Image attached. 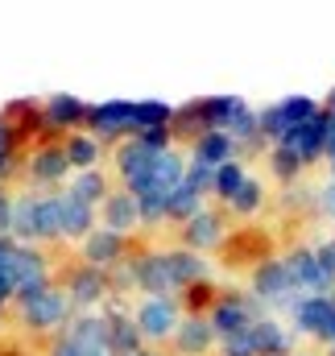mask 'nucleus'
Instances as JSON below:
<instances>
[{"label": "nucleus", "instance_id": "1", "mask_svg": "<svg viewBox=\"0 0 335 356\" xmlns=\"http://www.w3.org/2000/svg\"><path fill=\"white\" fill-rule=\"evenodd\" d=\"M54 282H58V269L46 249L21 245L17 236H0V302L4 307L29 302L33 294L50 290Z\"/></svg>", "mask_w": 335, "mask_h": 356}, {"label": "nucleus", "instance_id": "2", "mask_svg": "<svg viewBox=\"0 0 335 356\" xmlns=\"http://www.w3.org/2000/svg\"><path fill=\"white\" fill-rule=\"evenodd\" d=\"M21 245H63V216H58V191H21L13 199V232Z\"/></svg>", "mask_w": 335, "mask_h": 356}, {"label": "nucleus", "instance_id": "3", "mask_svg": "<svg viewBox=\"0 0 335 356\" xmlns=\"http://www.w3.org/2000/svg\"><path fill=\"white\" fill-rule=\"evenodd\" d=\"M240 95H195V99H186V104H178L174 108V137H178V145H186V141H195L199 133H211V129H220V133H228V124H232V116L240 112Z\"/></svg>", "mask_w": 335, "mask_h": 356}, {"label": "nucleus", "instance_id": "4", "mask_svg": "<svg viewBox=\"0 0 335 356\" xmlns=\"http://www.w3.org/2000/svg\"><path fill=\"white\" fill-rule=\"evenodd\" d=\"M13 315H17V323H21V332H25V336H33V340H54V336L71 323L75 307H71L67 290L54 282L50 290L33 294L29 302H17V307H13Z\"/></svg>", "mask_w": 335, "mask_h": 356}, {"label": "nucleus", "instance_id": "5", "mask_svg": "<svg viewBox=\"0 0 335 356\" xmlns=\"http://www.w3.org/2000/svg\"><path fill=\"white\" fill-rule=\"evenodd\" d=\"M71 162H67V149H63V137H46L38 145L25 149L21 158V178L29 191H63L71 182Z\"/></svg>", "mask_w": 335, "mask_h": 356}, {"label": "nucleus", "instance_id": "6", "mask_svg": "<svg viewBox=\"0 0 335 356\" xmlns=\"http://www.w3.org/2000/svg\"><path fill=\"white\" fill-rule=\"evenodd\" d=\"M290 332L294 336H307L315 344H335V290L332 294H298L290 307Z\"/></svg>", "mask_w": 335, "mask_h": 356}, {"label": "nucleus", "instance_id": "7", "mask_svg": "<svg viewBox=\"0 0 335 356\" xmlns=\"http://www.w3.org/2000/svg\"><path fill=\"white\" fill-rule=\"evenodd\" d=\"M265 315H269V307L256 302L249 290H240V286H220V298H215L211 311H207V319H211V327H215L220 340H228V336L252 327V323L265 319Z\"/></svg>", "mask_w": 335, "mask_h": 356}, {"label": "nucleus", "instance_id": "8", "mask_svg": "<svg viewBox=\"0 0 335 356\" xmlns=\"http://www.w3.org/2000/svg\"><path fill=\"white\" fill-rule=\"evenodd\" d=\"M232 236V216L220 207V203H207L203 211H195L186 224H178V245L190 249V253H220Z\"/></svg>", "mask_w": 335, "mask_h": 356}, {"label": "nucleus", "instance_id": "9", "mask_svg": "<svg viewBox=\"0 0 335 356\" xmlns=\"http://www.w3.org/2000/svg\"><path fill=\"white\" fill-rule=\"evenodd\" d=\"M133 319H137V332L145 336V344H154V348L170 344L174 327L182 323L178 294H141L133 302Z\"/></svg>", "mask_w": 335, "mask_h": 356}, {"label": "nucleus", "instance_id": "10", "mask_svg": "<svg viewBox=\"0 0 335 356\" xmlns=\"http://www.w3.org/2000/svg\"><path fill=\"white\" fill-rule=\"evenodd\" d=\"M249 294L256 302H265L269 311H286L298 298V286H294L281 253H273V257H265V261H256L249 269Z\"/></svg>", "mask_w": 335, "mask_h": 356}, {"label": "nucleus", "instance_id": "11", "mask_svg": "<svg viewBox=\"0 0 335 356\" xmlns=\"http://www.w3.org/2000/svg\"><path fill=\"white\" fill-rule=\"evenodd\" d=\"M319 108H323V104H319L315 95H281V99H273V104L256 108V120H261V137H265L269 145H277L286 133H294L298 124H307V120H311Z\"/></svg>", "mask_w": 335, "mask_h": 356}, {"label": "nucleus", "instance_id": "12", "mask_svg": "<svg viewBox=\"0 0 335 356\" xmlns=\"http://www.w3.org/2000/svg\"><path fill=\"white\" fill-rule=\"evenodd\" d=\"M99 319H104V356H137L145 348V336L137 332V319H133V307L120 302V298H108L99 307Z\"/></svg>", "mask_w": 335, "mask_h": 356}, {"label": "nucleus", "instance_id": "13", "mask_svg": "<svg viewBox=\"0 0 335 356\" xmlns=\"http://www.w3.org/2000/svg\"><path fill=\"white\" fill-rule=\"evenodd\" d=\"M58 286L67 290L75 311H99L108 302V269H95L87 261H67L58 269Z\"/></svg>", "mask_w": 335, "mask_h": 356}, {"label": "nucleus", "instance_id": "14", "mask_svg": "<svg viewBox=\"0 0 335 356\" xmlns=\"http://www.w3.org/2000/svg\"><path fill=\"white\" fill-rule=\"evenodd\" d=\"M87 133H95L104 145H120L129 137H137V120H133V99H99L87 108Z\"/></svg>", "mask_w": 335, "mask_h": 356}, {"label": "nucleus", "instance_id": "15", "mask_svg": "<svg viewBox=\"0 0 335 356\" xmlns=\"http://www.w3.org/2000/svg\"><path fill=\"white\" fill-rule=\"evenodd\" d=\"M129 269H133V282H137V298H141V294H174L166 249L137 245V249L129 253Z\"/></svg>", "mask_w": 335, "mask_h": 356}, {"label": "nucleus", "instance_id": "16", "mask_svg": "<svg viewBox=\"0 0 335 356\" xmlns=\"http://www.w3.org/2000/svg\"><path fill=\"white\" fill-rule=\"evenodd\" d=\"M137 245H133V236H124V232H112V228H95L91 236H87L83 245H79V261L95 269H116L120 261H129V253H133Z\"/></svg>", "mask_w": 335, "mask_h": 356}, {"label": "nucleus", "instance_id": "17", "mask_svg": "<svg viewBox=\"0 0 335 356\" xmlns=\"http://www.w3.org/2000/svg\"><path fill=\"white\" fill-rule=\"evenodd\" d=\"M277 145L294 149V154L302 158V166H307V170H311V166H319V162H327V108H319L307 124H298L294 133H286Z\"/></svg>", "mask_w": 335, "mask_h": 356}, {"label": "nucleus", "instance_id": "18", "mask_svg": "<svg viewBox=\"0 0 335 356\" xmlns=\"http://www.w3.org/2000/svg\"><path fill=\"white\" fill-rule=\"evenodd\" d=\"M215 348H220V336L207 315H182V323L174 327L166 344L170 356H211Z\"/></svg>", "mask_w": 335, "mask_h": 356}, {"label": "nucleus", "instance_id": "19", "mask_svg": "<svg viewBox=\"0 0 335 356\" xmlns=\"http://www.w3.org/2000/svg\"><path fill=\"white\" fill-rule=\"evenodd\" d=\"M87 99L79 95H71V91H54V95H46L42 99V116H46V129L54 133V137H67V133H79L87 129Z\"/></svg>", "mask_w": 335, "mask_h": 356}, {"label": "nucleus", "instance_id": "20", "mask_svg": "<svg viewBox=\"0 0 335 356\" xmlns=\"http://www.w3.org/2000/svg\"><path fill=\"white\" fill-rule=\"evenodd\" d=\"M281 257H286V269H290L298 294H332L335 290V282L323 273V266H319V257H315L311 245H294V249L281 253Z\"/></svg>", "mask_w": 335, "mask_h": 356}, {"label": "nucleus", "instance_id": "21", "mask_svg": "<svg viewBox=\"0 0 335 356\" xmlns=\"http://www.w3.org/2000/svg\"><path fill=\"white\" fill-rule=\"evenodd\" d=\"M58 216H63V245H83L87 236L99 228V207L75 199L67 186L58 191Z\"/></svg>", "mask_w": 335, "mask_h": 356}, {"label": "nucleus", "instance_id": "22", "mask_svg": "<svg viewBox=\"0 0 335 356\" xmlns=\"http://www.w3.org/2000/svg\"><path fill=\"white\" fill-rule=\"evenodd\" d=\"M99 224L104 228H112V232H124V236H133L137 228H141V203H137V195L133 191H124L120 182L108 191V199L99 203Z\"/></svg>", "mask_w": 335, "mask_h": 356}, {"label": "nucleus", "instance_id": "23", "mask_svg": "<svg viewBox=\"0 0 335 356\" xmlns=\"http://www.w3.org/2000/svg\"><path fill=\"white\" fill-rule=\"evenodd\" d=\"M186 158L190 162H203V166H224V162H232V158H240V149H236V141L228 137V133H220V129H211V133H199L195 141H186Z\"/></svg>", "mask_w": 335, "mask_h": 356}, {"label": "nucleus", "instance_id": "24", "mask_svg": "<svg viewBox=\"0 0 335 356\" xmlns=\"http://www.w3.org/2000/svg\"><path fill=\"white\" fill-rule=\"evenodd\" d=\"M252 332V344H256V356H294V332L277 319V315H265L249 327Z\"/></svg>", "mask_w": 335, "mask_h": 356}, {"label": "nucleus", "instance_id": "25", "mask_svg": "<svg viewBox=\"0 0 335 356\" xmlns=\"http://www.w3.org/2000/svg\"><path fill=\"white\" fill-rule=\"evenodd\" d=\"M166 261H170V277H174V294L186 290V286H195V282H203V277H215V273H211V261H207L203 253H190V249H182V245H170Z\"/></svg>", "mask_w": 335, "mask_h": 356}, {"label": "nucleus", "instance_id": "26", "mask_svg": "<svg viewBox=\"0 0 335 356\" xmlns=\"http://www.w3.org/2000/svg\"><path fill=\"white\" fill-rule=\"evenodd\" d=\"M63 149H67V162H71V170L79 175V170H95V166H104V154H108V145L95 137V133H67L63 137Z\"/></svg>", "mask_w": 335, "mask_h": 356}, {"label": "nucleus", "instance_id": "27", "mask_svg": "<svg viewBox=\"0 0 335 356\" xmlns=\"http://www.w3.org/2000/svg\"><path fill=\"white\" fill-rule=\"evenodd\" d=\"M265 203H269V191H265V182L256 175H249L245 178V186L232 195V203L224 207L232 220H240V224H249V220H256L261 211H265Z\"/></svg>", "mask_w": 335, "mask_h": 356}, {"label": "nucleus", "instance_id": "28", "mask_svg": "<svg viewBox=\"0 0 335 356\" xmlns=\"http://www.w3.org/2000/svg\"><path fill=\"white\" fill-rule=\"evenodd\" d=\"M265 166H269V178H273L281 191H286V186H298V182H302V175H307L302 158H298L294 149H286V145H269Z\"/></svg>", "mask_w": 335, "mask_h": 356}, {"label": "nucleus", "instance_id": "29", "mask_svg": "<svg viewBox=\"0 0 335 356\" xmlns=\"http://www.w3.org/2000/svg\"><path fill=\"white\" fill-rule=\"evenodd\" d=\"M249 162L245 158H232V162H224V166H215V178H211V203H220V207H228L232 203V195L245 186V178H249Z\"/></svg>", "mask_w": 335, "mask_h": 356}, {"label": "nucleus", "instance_id": "30", "mask_svg": "<svg viewBox=\"0 0 335 356\" xmlns=\"http://www.w3.org/2000/svg\"><path fill=\"white\" fill-rule=\"evenodd\" d=\"M112 186H116V182H112V175H108L104 166H95V170H79V175H71V182H67V191H71L75 199L91 203V207H99V203L108 199Z\"/></svg>", "mask_w": 335, "mask_h": 356}, {"label": "nucleus", "instance_id": "31", "mask_svg": "<svg viewBox=\"0 0 335 356\" xmlns=\"http://www.w3.org/2000/svg\"><path fill=\"white\" fill-rule=\"evenodd\" d=\"M203 207H207V195H203V191H195V186L186 182V175H182L178 191L170 195V203H166V224L178 228V224H186V220H190L195 211H203Z\"/></svg>", "mask_w": 335, "mask_h": 356}, {"label": "nucleus", "instance_id": "32", "mask_svg": "<svg viewBox=\"0 0 335 356\" xmlns=\"http://www.w3.org/2000/svg\"><path fill=\"white\" fill-rule=\"evenodd\" d=\"M215 298H220L215 277H203V282H195V286L178 290V307H182V315H207Z\"/></svg>", "mask_w": 335, "mask_h": 356}, {"label": "nucleus", "instance_id": "33", "mask_svg": "<svg viewBox=\"0 0 335 356\" xmlns=\"http://www.w3.org/2000/svg\"><path fill=\"white\" fill-rule=\"evenodd\" d=\"M133 120H137V133L141 129H162V124H174V104L170 99H133Z\"/></svg>", "mask_w": 335, "mask_h": 356}, {"label": "nucleus", "instance_id": "34", "mask_svg": "<svg viewBox=\"0 0 335 356\" xmlns=\"http://www.w3.org/2000/svg\"><path fill=\"white\" fill-rule=\"evenodd\" d=\"M13 175H21V137L0 116V182H8Z\"/></svg>", "mask_w": 335, "mask_h": 356}, {"label": "nucleus", "instance_id": "35", "mask_svg": "<svg viewBox=\"0 0 335 356\" xmlns=\"http://www.w3.org/2000/svg\"><path fill=\"white\" fill-rule=\"evenodd\" d=\"M46 356H104V348H99V344H83V340H75V336L58 332V336L50 340Z\"/></svg>", "mask_w": 335, "mask_h": 356}, {"label": "nucleus", "instance_id": "36", "mask_svg": "<svg viewBox=\"0 0 335 356\" xmlns=\"http://www.w3.org/2000/svg\"><path fill=\"white\" fill-rule=\"evenodd\" d=\"M137 141H141L149 154H166V149L178 145V137H174V129H170V124H162V129H141V133H137Z\"/></svg>", "mask_w": 335, "mask_h": 356}, {"label": "nucleus", "instance_id": "37", "mask_svg": "<svg viewBox=\"0 0 335 356\" xmlns=\"http://www.w3.org/2000/svg\"><path fill=\"white\" fill-rule=\"evenodd\" d=\"M215 356H256V344H252V332H236V336H228V340H220V348Z\"/></svg>", "mask_w": 335, "mask_h": 356}, {"label": "nucleus", "instance_id": "38", "mask_svg": "<svg viewBox=\"0 0 335 356\" xmlns=\"http://www.w3.org/2000/svg\"><path fill=\"white\" fill-rule=\"evenodd\" d=\"M211 178H215L211 166H203V162H190V158H186V182H190L195 191H203L207 199H211Z\"/></svg>", "mask_w": 335, "mask_h": 356}, {"label": "nucleus", "instance_id": "39", "mask_svg": "<svg viewBox=\"0 0 335 356\" xmlns=\"http://www.w3.org/2000/svg\"><path fill=\"white\" fill-rule=\"evenodd\" d=\"M315 211H319L323 220H332V224H335V175L315 191Z\"/></svg>", "mask_w": 335, "mask_h": 356}, {"label": "nucleus", "instance_id": "40", "mask_svg": "<svg viewBox=\"0 0 335 356\" xmlns=\"http://www.w3.org/2000/svg\"><path fill=\"white\" fill-rule=\"evenodd\" d=\"M315 249V257H319V266H323V273L335 282V236H323L319 245H311Z\"/></svg>", "mask_w": 335, "mask_h": 356}, {"label": "nucleus", "instance_id": "41", "mask_svg": "<svg viewBox=\"0 0 335 356\" xmlns=\"http://www.w3.org/2000/svg\"><path fill=\"white\" fill-rule=\"evenodd\" d=\"M13 191H8V182H0V236H8L13 232Z\"/></svg>", "mask_w": 335, "mask_h": 356}, {"label": "nucleus", "instance_id": "42", "mask_svg": "<svg viewBox=\"0 0 335 356\" xmlns=\"http://www.w3.org/2000/svg\"><path fill=\"white\" fill-rule=\"evenodd\" d=\"M137 356H170V353H166V348H154V344H145Z\"/></svg>", "mask_w": 335, "mask_h": 356}, {"label": "nucleus", "instance_id": "43", "mask_svg": "<svg viewBox=\"0 0 335 356\" xmlns=\"http://www.w3.org/2000/svg\"><path fill=\"white\" fill-rule=\"evenodd\" d=\"M4 323H8V307L0 302V332H4Z\"/></svg>", "mask_w": 335, "mask_h": 356}, {"label": "nucleus", "instance_id": "44", "mask_svg": "<svg viewBox=\"0 0 335 356\" xmlns=\"http://www.w3.org/2000/svg\"><path fill=\"white\" fill-rule=\"evenodd\" d=\"M323 108H332V112H335V88L327 91V99H323Z\"/></svg>", "mask_w": 335, "mask_h": 356}, {"label": "nucleus", "instance_id": "45", "mask_svg": "<svg viewBox=\"0 0 335 356\" xmlns=\"http://www.w3.org/2000/svg\"><path fill=\"white\" fill-rule=\"evenodd\" d=\"M327 170H332V175H335V145H332V149H327Z\"/></svg>", "mask_w": 335, "mask_h": 356}, {"label": "nucleus", "instance_id": "46", "mask_svg": "<svg viewBox=\"0 0 335 356\" xmlns=\"http://www.w3.org/2000/svg\"><path fill=\"white\" fill-rule=\"evenodd\" d=\"M323 356H335V344H327V348H323Z\"/></svg>", "mask_w": 335, "mask_h": 356}, {"label": "nucleus", "instance_id": "47", "mask_svg": "<svg viewBox=\"0 0 335 356\" xmlns=\"http://www.w3.org/2000/svg\"><path fill=\"white\" fill-rule=\"evenodd\" d=\"M294 356H319V353H294Z\"/></svg>", "mask_w": 335, "mask_h": 356}]
</instances>
